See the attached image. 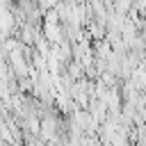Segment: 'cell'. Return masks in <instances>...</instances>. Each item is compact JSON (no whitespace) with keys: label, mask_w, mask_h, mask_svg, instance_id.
<instances>
[{"label":"cell","mask_w":146,"mask_h":146,"mask_svg":"<svg viewBox=\"0 0 146 146\" xmlns=\"http://www.w3.org/2000/svg\"><path fill=\"white\" fill-rule=\"evenodd\" d=\"M57 135V121L52 116H43L41 119V139L43 141H52Z\"/></svg>","instance_id":"cell-1"},{"label":"cell","mask_w":146,"mask_h":146,"mask_svg":"<svg viewBox=\"0 0 146 146\" xmlns=\"http://www.w3.org/2000/svg\"><path fill=\"white\" fill-rule=\"evenodd\" d=\"M39 2H41V7H43V9H48V7H52L57 0H39Z\"/></svg>","instance_id":"cell-2"}]
</instances>
